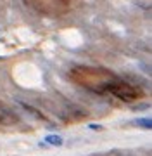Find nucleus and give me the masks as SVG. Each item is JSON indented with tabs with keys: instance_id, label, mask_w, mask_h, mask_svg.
<instances>
[{
	"instance_id": "3",
	"label": "nucleus",
	"mask_w": 152,
	"mask_h": 156,
	"mask_svg": "<svg viewBox=\"0 0 152 156\" xmlns=\"http://www.w3.org/2000/svg\"><path fill=\"white\" fill-rule=\"evenodd\" d=\"M135 125L137 127H140V128H152V120L150 118H137L135 120Z\"/></svg>"
},
{
	"instance_id": "6",
	"label": "nucleus",
	"mask_w": 152,
	"mask_h": 156,
	"mask_svg": "<svg viewBox=\"0 0 152 156\" xmlns=\"http://www.w3.org/2000/svg\"><path fill=\"white\" fill-rule=\"evenodd\" d=\"M149 108H150V104H138V106H133V109L140 111V109H149Z\"/></svg>"
},
{
	"instance_id": "4",
	"label": "nucleus",
	"mask_w": 152,
	"mask_h": 156,
	"mask_svg": "<svg viewBox=\"0 0 152 156\" xmlns=\"http://www.w3.org/2000/svg\"><path fill=\"white\" fill-rule=\"evenodd\" d=\"M19 104H21V106H23L24 109H26V111H29V113H31V115H33L35 118H40V120H45V116H43V115H42V113H40L38 109H35V108H31L29 104H24V102H19Z\"/></svg>"
},
{
	"instance_id": "5",
	"label": "nucleus",
	"mask_w": 152,
	"mask_h": 156,
	"mask_svg": "<svg viewBox=\"0 0 152 156\" xmlns=\"http://www.w3.org/2000/svg\"><path fill=\"white\" fill-rule=\"evenodd\" d=\"M88 128H90V130H95V132H102V130H104V127H102L100 123H90Z\"/></svg>"
},
{
	"instance_id": "2",
	"label": "nucleus",
	"mask_w": 152,
	"mask_h": 156,
	"mask_svg": "<svg viewBox=\"0 0 152 156\" xmlns=\"http://www.w3.org/2000/svg\"><path fill=\"white\" fill-rule=\"evenodd\" d=\"M45 140H47V144H50V146H56V147H61L62 144H64V140H62V137L61 135H47L45 137Z\"/></svg>"
},
{
	"instance_id": "1",
	"label": "nucleus",
	"mask_w": 152,
	"mask_h": 156,
	"mask_svg": "<svg viewBox=\"0 0 152 156\" xmlns=\"http://www.w3.org/2000/svg\"><path fill=\"white\" fill-rule=\"evenodd\" d=\"M107 90L111 92L113 95H116L118 99H123V101H135L137 97H138V92H137L135 89H131L130 85L126 83H109L106 85Z\"/></svg>"
}]
</instances>
